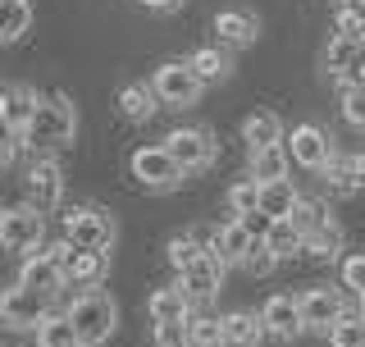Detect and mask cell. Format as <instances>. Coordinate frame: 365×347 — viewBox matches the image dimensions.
I'll use <instances>...</instances> for the list:
<instances>
[{
	"label": "cell",
	"instance_id": "6da1fadb",
	"mask_svg": "<svg viewBox=\"0 0 365 347\" xmlns=\"http://www.w3.org/2000/svg\"><path fill=\"white\" fill-rule=\"evenodd\" d=\"M73 133H78V110H73V101L68 96H37V110H32V124H28V142L32 146H41V151H51V146H64V142H73Z\"/></svg>",
	"mask_w": 365,
	"mask_h": 347
},
{
	"label": "cell",
	"instance_id": "7a4b0ae2",
	"mask_svg": "<svg viewBox=\"0 0 365 347\" xmlns=\"http://www.w3.org/2000/svg\"><path fill=\"white\" fill-rule=\"evenodd\" d=\"M68 320H73L83 347H101L114 333V325H119V311H114V302L106 293H83L73 306H68Z\"/></svg>",
	"mask_w": 365,
	"mask_h": 347
},
{
	"label": "cell",
	"instance_id": "3957f363",
	"mask_svg": "<svg viewBox=\"0 0 365 347\" xmlns=\"http://www.w3.org/2000/svg\"><path fill=\"white\" fill-rule=\"evenodd\" d=\"M128 165H133V178L142 183V188H151V192H169V188H178L182 174H187L174 156H169V146H137Z\"/></svg>",
	"mask_w": 365,
	"mask_h": 347
},
{
	"label": "cell",
	"instance_id": "277c9868",
	"mask_svg": "<svg viewBox=\"0 0 365 347\" xmlns=\"http://www.w3.org/2000/svg\"><path fill=\"white\" fill-rule=\"evenodd\" d=\"M64 238L78 251H106L114 242V219L106 211H96V206H78V211L64 215Z\"/></svg>",
	"mask_w": 365,
	"mask_h": 347
},
{
	"label": "cell",
	"instance_id": "5b68a950",
	"mask_svg": "<svg viewBox=\"0 0 365 347\" xmlns=\"http://www.w3.org/2000/svg\"><path fill=\"white\" fill-rule=\"evenodd\" d=\"M41 238H46V219L37 206H14V211H5L0 219V242H5L9 251H19V256H41Z\"/></svg>",
	"mask_w": 365,
	"mask_h": 347
},
{
	"label": "cell",
	"instance_id": "8992f818",
	"mask_svg": "<svg viewBox=\"0 0 365 347\" xmlns=\"http://www.w3.org/2000/svg\"><path fill=\"white\" fill-rule=\"evenodd\" d=\"M151 87H155V96L165 101V106H197V96H201V87H205V83L197 78V69H192V64L169 60V64H160V69H155Z\"/></svg>",
	"mask_w": 365,
	"mask_h": 347
},
{
	"label": "cell",
	"instance_id": "52a82bcc",
	"mask_svg": "<svg viewBox=\"0 0 365 347\" xmlns=\"http://www.w3.org/2000/svg\"><path fill=\"white\" fill-rule=\"evenodd\" d=\"M51 316H55L51 302H46V297H37V293H28L23 283L5 288V297H0V320H5L9 329H41Z\"/></svg>",
	"mask_w": 365,
	"mask_h": 347
},
{
	"label": "cell",
	"instance_id": "ba28073f",
	"mask_svg": "<svg viewBox=\"0 0 365 347\" xmlns=\"http://www.w3.org/2000/svg\"><path fill=\"white\" fill-rule=\"evenodd\" d=\"M297 306H302V325L311 333H329L342 316H347V311H342V297L334 288H306V293L297 297Z\"/></svg>",
	"mask_w": 365,
	"mask_h": 347
},
{
	"label": "cell",
	"instance_id": "9c48e42d",
	"mask_svg": "<svg viewBox=\"0 0 365 347\" xmlns=\"http://www.w3.org/2000/svg\"><path fill=\"white\" fill-rule=\"evenodd\" d=\"M292 165L324 174L329 165H334V142H329V133L315 129V124H302V129H292Z\"/></svg>",
	"mask_w": 365,
	"mask_h": 347
},
{
	"label": "cell",
	"instance_id": "30bf717a",
	"mask_svg": "<svg viewBox=\"0 0 365 347\" xmlns=\"http://www.w3.org/2000/svg\"><path fill=\"white\" fill-rule=\"evenodd\" d=\"M64 196V178H60V165L55 160H32L28 169V206H37V211H55Z\"/></svg>",
	"mask_w": 365,
	"mask_h": 347
},
{
	"label": "cell",
	"instance_id": "8fae6325",
	"mask_svg": "<svg viewBox=\"0 0 365 347\" xmlns=\"http://www.w3.org/2000/svg\"><path fill=\"white\" fill-rule=\"evenodd\" d=\"M19 283L28 288V293H37V297H46V302H51V297L68 283V274H64V265L55 261V256H46V251H41V256H28V261H23Z\"/></svg>",
	"mask_w": 365,
	"mask_h": 347
},
{
	"label": "cell",
	"instance_id": "7c38bea8",
	"mask_svg": "<svg viewBox=\"0 0 365 347\" xmlns=\"http://www.w3.org/2000/svg\"><path fill=\"white\" fill-rule=\"evenodd\" d=\"M165 146H169V156H174L182 169H201V165L215 160V142H210L205 129H178V133L165 137Z\"/></svg>",
	"mask_w": 365,
	"mask_h": 347
},
{
	"label": "cell",
	"instance_id": "4fadbf2b",
	"mask_svg": "<svg viewBox=\"0 0 365 347\" xmlns=\"http://www.w3.org/2000/svg\"><path fill=\"white\" fill-rule=\"evenodd\" d=\"M224 270L228 265L220 261V256H201L192 270H182V293H187V302L197 306V302H210L215 293H220V283H224Z\"/></svg>",
	"mask_w": 365,
	"mask_h": 347
},
{
	"label": "cell",
	"instance_id": "5bb4252c",
	"mask_svg": "<svg viewBox=\"0 0 365 347\" xmlns=\"http://www.w3.org/2000/svg\"><path fill=\"white\" fill-rule=\"evenodd\" d=\"M260 320H265V329H269V338H283V343H292L297 333H302V306H297V297L288 293H274L265 311H260Z\"/></svg>",
	"mask_w": 365,
	"mask_h": 347
},
{
	"label": "cell",
	"instance_id": "9a60e30c",
	"mask_svg": "<svg viewBox=\"0 0 365 347\" xmlns=\"http://www.w3.org/2000/svg\"><path fill=\"white\" fill-rule=\"evenodd\" d=\"M251 247H256V238H251V228L242 224V219H228L220 233L210 238V256H220L224 265H247Z\"/></svg>",
	"mask_w": 365,
	"mask_h": 347
},
{
	"label": "cell",
	"instance_id": "2e32d148",
	"mask_svg": "<svg viewBox=\"0 0 365 347\" xmlns=\"http://www.w3.org/2000/svg\"><path fill=\"white\" fill-rule=\"evenodd\" d=\"M242 137L251 142V151H269V146H283V124H279V114H274V110H256V114H247Z\"/></svg>",
	"mask_w": 365,
	"mask_h": 347
},
{
	"label": "cell",
	"instance_id": "e0dca14e",
	"mask_svg": "<svg viewBox=\"0 0 365 347\" xmlns=\"http://www.w3.org/2000/svg\"><path fill=\"white\" fill-rule=\"evenodd\" d=\"M224 333H228V347H260L265 343V320L251 316V311H228L224 316Z\"/></svg>",
	"mask_w": 365,
	"mask_h": 347
},
{
	"label": "cell",
	"instance_id": "ac0fdd59",
	"mask_svg": "<svg viewBox=\"0 0 365 347\" xmlns=\"http://www.w3.org/2000/svg\"><path fill=\"white\" fill-rule=\"evenodd\" d=\"M215 32H220L224 46H251L260 28H256V19H251L247 9H220V14H215Z\"/></svg>",
	"mask_w": 365,
	"mask_h": 347
},
{
	"label": "cell",
	"instance_id": "d6986e66",
	"mask_svg": "<svg viewBox=\"0 0 365 347\" xmlns=\"http://www.w3.org/2000/svg\"><path fill=\"white\" fill-rule=\"evenodd\" d=\"M324 174H329V188L334 192H361L365 188V151L334 156V165H329Z\"/></svg>",
	"mask_w": 365,
	"mask_h": 347
},
{
	"label": "cell",
	"instance_id": "ffe728a7",
	"mask_svg": "<svg viewBox=\"0 0 365 347\" xmlns=\"http://www.w3.org/2000/svg\"><path fill=\"white\" fill-rule=\"evenodd\" d=\"M32 110H37V96H32L28 87H5V106H0V114H5V129L9 133H28L32 124Z\"/></svg>",
	"mask_w": 365,
	"mask_h": 347
},
{
	"label": "cell",
	"instance_id": "44dd1931",
	"mask_svg": "<svg viewBox=\"0 0 365 347\" xmlns=\"http://www.w3.org/2000/svg\"><path fill=\"white\" fill-rule=\"evenodd\" d=\"M146 311H151L155 325H169V320H192V302H187V293H182V288H160V293H151Z\"/></svg>",
	"mask_w": 365,
	"mask_h": 347
},
{
	"label": "cell",
	"instance_id": "7402d4cb",
	"mask_svg": "<svg viewBox=\"0 0 365 347\" xmlns=\"http://www.w3.org/2000/svg\"><path fill=\"white\" fill-rule=\"evenodd\" d=\"M251 178H256L260 188H269V183H288V151H283V146L251 151Z\"/></svg>",
	"mask_w": 365,
	"mask_h": 347
},
{
	"label": "cell",
	"instance_id": "603a6c76",
	"mask_svg": "<svg viewBox=\"0 0 365 347\" xmlns=\"http://www.w3.org/2000/svg\"><path fill=\"white\" fill-rule=\"evenodd\" d=\"M297 188L292 183H269V188H260V215H269V219H292L297 211Z\"/></svg>",
	"mask_w": 365,
	"mask_h": 347
},
{
	"label": "cell",
	"instance_id": "cb8c5ba5",
	"mask_svg": "<svg viewBox=\"0 0 365 347\" xmlns=\"http://www.w3.org/2000/svg\"><path fill=\"white\" fill-rule=\"evenodd\" d=\"M155 87H146V83H123L119 87V110L128 114V119H151L155 114Z\"/></svg>",
	"mask_w": 365,
	"mask_h": 347
},
{
	"label": "cell",
	"instance_id": "d4e9b609",
	"mask_svg": "<svg viewBox=\"0 0 365 347\" xmlns=\"http://www.w3.org/2000/svg\"><path fill=\"white\" fill-rule=\"evenodd\" d=\"M37 347H83L73 320H68V311H55V316L37 329Z\"/></svg>",
	"mask_w": 365,
	"mask_h": 347
},
{
	"label": "cell",
	"instance_id": "484cf974",
	"mask_svg": "<svg viewBox=\"0 0 365 347\" xmlns=\"http://www.w3.org/2000/svg\"><path fill=\"white\" fill-rule=\"evenodd\" d=\"M269 247H274V256L279 261H288L292 251H306V233L292 224V219H274V228H269Z\"/></svg>",
	"mask_w": 365,
	"mask_h": 347
},
{
	"label": "cell",
	"instance_id": "4316f807",
	"mask_svg": "<svg viewBox=\"0 0 365 347\" xmlns=\"http://www.w3.org/2000/svg\"><path fill=\"white\" fill-rule=\"evenodd\" d=\"M201 256H210V242H201L197 233H182V238H174L169 242V261H174V270L182 274V270H192Z\"/></svg>",
	"mask_w": 365,
	"mask_h": 347
},
{
	"label": "cell",
	"instance_id": "83f0119b",
	"mask_svg": "<svg viewBox=\"0 0 365 347\" xmlns=\"http://www.w3.org/2000/svg\"><path fill=\"white\" fill-rule=\"evenodd\" d=\"M192 69H197L201 83H220V78H228V55L220 51V46H201L197 55L187 60Z\"/></svg>",
	"mask_w": 365,
	"mask_h": 347
},
{
	"label": "cell",
	"instance_id": "f1b7e54d",
	"mask_svg": "<svg viewBox=\"0 0 365 347\" xmlns=\"http://www.w3.org/2000/svg\"><path fill=\"white\" fill-rule=\"evenodd\" d=\"M106 270H110L106 251H78L73 265H68V279H73V283H101Z\"/></svg>",
	"mask_w": 365,
	"mask_h": 347
},
{
	"label": "cell",
	"instance_id": "f546056e",
	"mask_svg": "<svg viewBox=\"0 0 365 347\" xmlns=\"http://www.w3.org/2000/svg\"><path fill=\"white\" fill-rule=\"evenodd\" d=\"M338 251H342V228L338 224H324V228H315V233H306V256L334 261Z\"/></svg>",
	"mask_w": 365,
	"mask_h": 347
},
{
	"label": "cell",
	"instance_id": "4dcf8cb0",
	"mask_svg": "<svg viewBox=\"0 0 365 347\" xmlns=\"http://www.w3.org/2000/svg\"><path fill=\"white\" fill-rule=\"evenodd\" d=\"M292 224L302 228V233H315V228L334 224V219H329V206L319 201V196H302V201H297V211H292Z\"/></svg>",
	"mask_w": 365,
	"mask_h": 347
},
{
	"label": "cell",
	"instance_id": "1f68e13d",
	"mask_svg": "<svg viewBox=\"0 0 365 347\" xmlns=\"http://www.w3.org/2000/svg\"><path fill=\"white\" fill-rule=\"evenodd\" d=\"M228 211H233V219H242L251 211H260V183L256 178H242L228 188Z\"/></svg>",
	"mask_w": 365,
	"mask_h": 347
},
{
	"label": "cell",
	"instance_id": "d6a6232c",
	"mask_svg": "<svg viewBox=\"0 0 365 347\" xmlns=\"http://www.w3.org/2000/svg\"><path fill=\"white\" fill-rule=\"evenodd\" d=\"M192 347H228L224 320H215V316H192Z\"/></svg>",
	"mask_w": 365,
	"mask_h": 347
},
{
	"label": "cell",
	"instance_id": "836d02e7",
	"mask_svg": "<svg viewBox=\"0 0 365 347\" xmlns=\"http://www.w3.org/2000/svg\"><path fill=\"white\" fill-rule=\"evenodd\" d=\"M361 46H365V41H347V37H334V41H329V46H324V69H329V78H338L342 69L356 60Z\"/></svg>",
	"mask_w": 365,
	"mask_h": 347
},
{
	"label": "cell",
	"instance_id": "e575fe53",
	"mask_svg": "<svg viewBox=\"0 0 365 347\" xmlns=\"http://www.w3.org/2000/svg\"><path fill=\"white\" fill-rule=\"evenodd\" d=\"M334 32L347 41H365V9L361 5H342L334 14Z\"/></svg>",
	"mask_w": 365,
	"mask_h": 347
},
{
	"label": "cell",
	"instance_id": "d590c367",
	"mask_svg": "<svg viewBox=\"0 0 365 347\" xmlns=\"http://www.w3.org/2000/svg\"><path fill=\"white\" fill-rule=\"evenodd\" d=\"M28 28H32V9L28 5H5V19H0V41L14 46Z\"/></svg>",
	"mask_w": 365,
	"mask_h": 347
},
{
	"label": "cell",
	"instance_id": "8d00e7d4",
	"mask_svg": "<svg viewBox=\"0 0 365 347\" xmlns=\"http://www.w3.org/2000/svg\"><path fill=\"white\" fill-rule=\"evenodd\" d=\"M329 343L334 347H365V320L361 316H342L334 329H329Z\"/></svg>",
	"mask_w": 365,
	"mask_h": 347
},
{
	"label": "cell",
	"instance_id": "74e56055",
	"mask_svg": "<svg viewBox=\"0 0 365 347\" xmlns=\"http://www.w3.org/2000/svg\"><path fill=\"white\" fill-rule=\"evenodd\" d=\"M155 347H192V320H169V325H155Z\"/></svg>",
	"mask_w": 365,
	"mask_h": 347
},
{
	"label": "cell",
	"instance_id": "f35d334b",
	"mask_svg": "<svg viewBox=\"0 0 365 347\" xmlns=\"http://www.w3.org/2000/svg\"><path fill=\"white\" fill-rule=\"evenodd\" d=\"M342 119L351 129H365V87H342Z\"/></svg>",
	"mask_w": 365,
	"mask_h": 347
},
{
	"label": "cell",
	"instance_id": "ab89813d",
	"mask_svg": "<svg viewBox=\"0 0 365 347\" xmlns=\"http://www.w3.org/2000/svg\"><path fill=\"white\" fill-rule=\"evenodd\" d=\"M342 283H347L356 297H365V251H356V256L342 261Z\"/></svg>",
	"mask_w": 365,
	"mask_h": 347
},
{
	"label": "cell",
	"instance_id": "60d3db41",
	"mask_svg": "<svg viewBox=\"0 0 365 347\" xmlns=\"http://www.w3.org/2000/svg\"><path fill=\"white\" fill-rule=\"evenodd\" d=\"M274 265H279L274 247H269V242H256V247H251V256H247V270H251V274H269Z\"/></svg>",
	"mask_w": 365,
	"mask_h": 347
},
{
	"label": "cell",
	"instance_id": "b9f144b4",
	"mask_svg": "<svg viewBox=\"0 0 365 347\" xmlns=\"http://www.w3.org/2000/svg\"><path fill=\"white\" fill-rule=\"evenodd\" d=\"M338 83H342V87H365V46L356 51V60H351V64L338 74Z\"/></svg>",
	"mask_w": 365,
	"mask_h": 347
},
{
	"label": "cell",
	"instance_id": "7bdbcfd3",
	"mask_svg": "<svg viewBox=\"0 0 365 347\" xmlns=\"http://www.w3.org/2000/svg\"><path fill=\"white\" fill-rule=\"evenodd\" d=\"M146 9H174V5H182V0H142Z\"/></svg>",
	"mask_w": 365,
	"mask_h": 347
},
{
	"label": "cell",
	"instance_id": "ee69618b",
	"mask_svg": "<svg viewBox=\"0 0 365 347\" xmlns=\"http://www.w3.org/2000/svg\"><path fill=\"white\" fill-rule=\"evenodd\" d=\"M356 316H361V320H365V297H361V311H356Z\"/></svg>",
	"mask_w": 365,
	"mask_h": 347
},
{
	"label": "cell",
	"instance_id": "f6af8a7d",
	"mask_svg": "<svg viewBox=\"0 0 365 347\" xmlns=\"http://www.w3.org/2000/svg\"><path fill=\"white\" fill-rule=\"evenodd\" d=\"M5 5H28V0H5Z\"/></svg>",
	"mask_w": 365,
	"mask_h": 347
},
{
	"label": "cell",
	"instance_id": "bcb514c9",
	"mask_svg": "<svg viewBox=\"0 0 365 347\" xmlns=\"http://www.w3.org/2000/svg\"><path fill=\"white\" fill-rule=\"evenodd\" d=\"M338 5H356V0H338Z\"/></svg>",
	"mask_w": 365,
	"mask_h": 347
},
{
	"label": "cell",
	"instance_id": "7dc6e473",
	"mask_svg": "<svg viewBox=\"0 0 365 347\" xmlns=\"http://www.w3.org/2000/svg\"><path fill=\"white\" fill-rule=\"evenodd\" d=\"M356 5H361V9H365V0H356Z\"/></svg>",
	"mask_w": 365,
	"mask_h": 347
}]
</instances>
